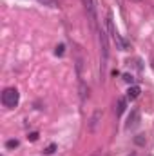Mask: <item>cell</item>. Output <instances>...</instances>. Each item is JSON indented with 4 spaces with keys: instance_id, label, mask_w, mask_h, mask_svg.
<instances>
[{
    "instance_id": "cell-1",
    "label": "cell",
    "mask_w": 154,
    "mask_h": 156,
    "mask_svg": "<svg viewBox=\"0 0 154 156\" xmlns=\"http://www.w3.org/2000/svg\"><path fill=\"white\" fill-rule=\"evenodd\" d=\"M18 100H20V93L16 87H7L4 89L2 93V104L7 107V109H15L18 105Z\"/></svg>"
},
{
    "instance_id": "cell-2",
    "label": "cell",
    "mask_w": 154,
    "mask_h": 156,
    "mask_svg": "<svg viewBox=\"0 0 154 156\" xmlns=\"http://www.w3.org/2000/svg\"><path fill=\"white\" fill-rule=\"evenodd\" d=\"M83 5H85V11H87V16L91 20V26L96 27V22H98V9H96V2L94 0H83Z\"/></svg>"
},
{
    "instance_id": "cell-3",
    "label": "cell",
    "mask_w": 154,
    "mask_h": 156,
    "mask_svg": "<svg viewBox=\"0 0 154 156\" xmlns=\"http://www.w3.org/2000/svg\"><path fill=\"white\" fill-rule=\"evenodd\" d=\"M140 123V111H132L131 113V116H129V120H127V129H134L136 125Z\"/></svg>"
},
{
    "instance_id": "cell-4",
    "label": "cell",
    "mask_w": 154,
    "mask_h": 156,
    "mask_svg": "<svg viewBox=\"0 0 154 156\" xmlns=\"http://www.w3.org/2000/svg\"><path fill=\"white\" fill-rule=\"evenodd\" d=\"M140 93H142V89H140L138 85H131V87L127 89V98H129V100H136V98L140 96Z\"/></svg>"
},
{
    "instance_id": "cell-5",
    "label": "cell",
    "mask_w": 154,
    "mask_h": 156,
    "mask_svg": "<svg viewBox=\"0 0 154 156\" xmlns=\"http://www.w3.org/2000/svg\"><path fill=\"white\" fill-rule=\"evenodd\" d=\"M125 105H127V100H125V98H120V100H118V109H116V115H118V116L125 111Z\"/></svg>"
},
{
    "instance_id": "cell-6",
    "label": "cell",
    "mask_w": 154,
    "mask_h": 156,
    "mask_svg": "<svg viewBox=\"0 0 154 156\" xmlns=\"http://www.w3.org/2000/svg\"><path fill=\"white\" fill-rule=\"evenodd\" d=\"M37 2L47 7H58V0H37Z\"/></svg>"
},
{
    "instance_id": "cell-7",
    "label": "cell",
    "mask_w": 154,
    "mask_h": 156,
    "mask_svg": "<svg viewBox=\"0 0 154 156\" xmlns=\"http://www.w3.org/2000/svg\"><path fill=\"white\" fill-rule=\"evenodd\" d=\"M5 147H7V149H15V147H18V140H7V142H5Z\"/></svg>"
},
{
    "instance_id": "cell-8",
    "label": "cell",
    "mask_w": 154,
    "mask_h": 156,
    "mask_svg": "<svg viewBox=\"0 0 154 156\" xmlns=\"http://www.w3.org/2000/svg\"><path fill=\"white\" fill-rule=\"evenodd\" d=\"M54 149H56V144H51V145H49L44 153H45V154H53V153H54Z\"/></svg>"
},
{
    "instance_id": "cell-9",
    "label": "cell",
    "mask_w": 154,
    "mask_h": 156,
    "mask_svg": "<svg viewBox=\"0 0 154 156\" xmlns=\"http://www.w3.org/2000/svg\"><path fill=\"white\" fill-rule=\"evenodd\" d=\"M123 80H125V82H129V83H132V82H134V78L131 76V75H123Z\"/></svg>"
},
{
    "instance_id": "cell-10",
    "label": "cell",
    "mask_w": 154,
    "mask_h": 156,
    "mask_svg": "<svg viewBox=\"0 0 154 156\" xmlns=\"http://www.w3.org/2000/svg\"><path fill=\"white\" fill-rule=\"evenodd\" d=\"M37 138H38V134H37V133H31V134L27 136V140H31V142H35Z\"/></svg>"
},
{
    "instance_id": "cell-11",
    "label": "cell",
    "mask_w": 154,
    "mask_h": 156,
    "mask_svg": "<svg viewBox=\"0 0 154 156\" xmlns=\"http://www.w3.org/2000/svg\"><path fill=\"white\" fill-rule=\"evenodd\" d=\"M136 144H138V145H142V144H143V134H138V138H136Z\"/></svg>"
},
{
    "instance_id": "cell-12",
    "label": "cell",
    "mask_w": 154,
    "mask_h": 156,
    "mask_svg": "<svg viewBox=\"0 0 154 156\" xmlns=\"http://www.w3.org/2000/svg\"><path fill=\"white\" fill-rule=\"evenodd\" d=\"M62 53H64V45H58L56 47V55H62Z\"/></svg>"
},
{
    "instance_id": "cell-13",
    "label": "cell",
    "mask_w": 154,
    "mask_h": 156,
    "mask_svg": "<svg viewBox=\"0 0 154 156\" xmlns=\"http://www.w3.org/2000/svg\"><path fill=\"white\" fill-rule=\"evenodd\" d=\"M93 156H100V154H98V153H94V154H93Z\"/></svg>"
}]
</instances>
